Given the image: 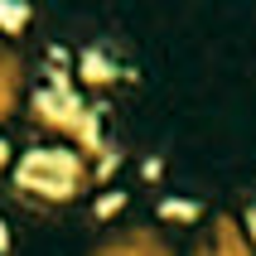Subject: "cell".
<instances>
[{"mask_svg":"<svg viewBox=\"0 0 256 256\" xmlns=\"http://www.w3.org/2000/svg\"><path fill=\"white\" fill-rule=\"evenodd\" d=\"M14 179H20V188L39 194V198H68L78 188V179H82V164L68 150H29L20 160Z\"/></svg>","mask_w":256,"mask_h":256,"instance_id":"6da1fadb","label":"cell"},{"mask_svg":"<svg viewBox=\"0 0 256 256\" xmlns=\"http://www.w3.org/2000/svg\"><path fill=\"white\" fill-rule=\"evenodd\" d=\"M160 218H174V222H194V218H198V203L170 198V203H160Z\"/></svg>","mask_w":256,"mask_h":256,"instance_id":"7a4b0ae2","label":"cell"},{"mask_svg":"<svg viewBox=\"0 0 256 256\" xmlns=\"http://www.w3.org/2000/svg\"><path fill=\"white\" fill-rule=\"evenodd\" d=\"M246 232H252V242H256V198L246 203Z\"/></svg>","mask_w":256,"mask_h":256,"instance_id":"3957f363","label":"cell"}]
</instances>
